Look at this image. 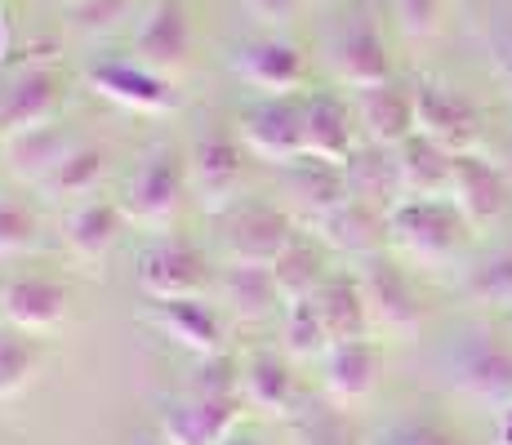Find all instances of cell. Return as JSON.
Here are the masks:
<instances>
[{
	"label": "cell",
	"mask_w": 512,
	"mask_h": 445,
	"mask_svg": "<svg viewBox=\"0 0 512 445\" xmlns=\"http://www.w3.org/2000/svg\"><path fill=\"white\" fill-rule=\"evenodd\" d=\"M187 192L205 214H223L241 196V143L228 134H205L187 152Z\"/></svg>",
	"instance_id": "6"
},
{
	"label": "cell",
	"mask_w": 512,
	"mask_h": 445,
	"mask_svg": "<svg viewBox=\"0 0 512 445\" xmlns=\"http://www.w3.org/2000/svg\"><path fill=\"white\" fill-rule=\"evenodd\" d=\"M281 348L290 361H326V352L334 348L326 321H321L317 303L303 299V303H285L281 312Z\"/></svg>",
	"instance_id": "32"
},
{
	"label": "cell",
	"mask_w": 512,
	"mask_h": 445,
	"mask_svg": "<svg viewBox=\"0 0 512 445\" xmlns=\"http://www.w3.org/2000/svg\"><path fill=\"white\" fill-rule=\"evenodd\" d=\"M241 147L268 165L303 161V103L294 98H263L259 107L241 116Z\"/></svg>",
	"instance_id": "8"
},
{
	"label": "cell",
	"mask_w": 512,
	"mask_h": 445,
	"mask_svg": "<svg viewBox=\"0 0 512 445\" xmlns=\"http://www.w3.org/2000/svg\"><path fill=\"white\" fill-rule=\"evenodd\" d=\"M223 445H259V441H254V437H241V432H236V437H228Z\"/></svg>",
	"instance_id": "45"
},
{
	"label": "cell",
	"mask_w": 512,
	"mask_h": 445,
	"mask_svg": "<svg viewBox=\"0 0 512 445\" xmlns=\"http://www.w3.org/2000/svg\"><path fill=\"white\" fill-rule=\"evenodd\" d=\"M343 178H348V192L366 205H379V210H392L401 201V183H397V156L388 147H357L352 161L343 165Z\"/></svg>",
	"instance_id": "30"
},
{
	"label": "cell",
	"mask_w": 512,
	"mask_h": 445,
	"mask_svg": "<svg viewBox=\"0 0 512 445\" xmlns=\"http://www.w3.org/2000/svg\"><path fill=\"white\" fill-rule=\"evenodd\" d=\"M330 63H334V76H339L343 85H352L357 94H361V89H374V85H388L392 81L388 45H383V36L374 32L370 23L348 27V32L334 41Z\"/></svg>",
	"instance_id": "23"
},
{
	"label": "cell",
	"mask_w": 512,
	"mask_h": 445,
	"mask_svg": "<svg viewBox=\"0 0 512 445\" xmlns=\"http://www.w3.org/2000/svg\"><path fill=\"white\" fill-rule=\"evenodd\" d=\"M72 147H76L72 134H67L58 121L54 125H41V130H27V134H9L5 138L9 174H14L18 183L45 187V178L67 161V152H72Z\"/></svg>",
	"instance_id": "26"
},
{
	"label": "cell",
	"mask_w": 512,
	"mask_h": 445,
	"mask_svg": "<svg viewBox=\"0 0 512 445\" xmlns=\"http://www.w3.org/2000/svg\"><path fill=\"white\" fill-rule=\"evenodd\" d=\"M379 388V348L370 339L334 343L326 352V392L334 405H361Z\"/></svg>",
	"instance_id": "25"
},
{
	"label": "cell",
	"mask_w": 512,
	"mask_h": 445,
	"mask_svg": "<svg viewBox=\"0 0 512 445\" xmlns=\"http://www.w3.org/2000/svg\"><path fill=\"white\" fill-rule=\"evenodd\" d=\"M299 445H357V432H352L348 414L330 410V405H308L290 419Z\"/></svg>",
	"instance_id": "35"
},
{
	"label": "cell",
	"mask_w": 512,
	"mask_h": 445,
	"mask_svg": "<svg viewBox=\"0 0 512 445\" xmlns=\"http://www.w3.org/2000/svg\"><path fill=\"white\" fill-rule=\"evenodd\" d=\"M241 428V401L219 397H174L161 405V441L165 445H223Z\"/></svg>",
	"instance_id": "10"
},
{
	"label": "cell",
	"mask_w": 512,
	"mask_h": 445,
	"mask_svg": "<svg viewBox=\"0 0 512 445\" xmlns=\"http://www.w3.org/2000/svg\"><path fill=\"white\" fill-rule=\"evenodd\" d=\"M67 5H85V0H67Z\"/></svg>",
	"instance_id": "48"
},
{
	"label": "cell",
	"mask_w": 512,
	"mask_h": 445,
	"mask_svg": "<svg viewBox=\"0 0 512 445\" xmlns=\"http://www.w3.org/2000/svg\"><path fill=\"white\" fill-rule=\"evenodd\" d=\"M495 72L508 81V89H512V27H504V36L495 41Z\"/></svg>",
	"instance_id": "42"
},
{
	"label": "cell",
	"mask_w": 512,
	"mask_h": 445,
	"mask_svg": "<svg viewBox=\"0 0 512 445\" xmlns=\"http://www.w3.org/2000/svg\"><path fill=\"white\" fill-rule=\"evenodd\" d=\"M36 370H41V352H36V343L27 339V334L18 330H0V401L18 397V392L32 388Z\"/></svg>",
	"instance_id": "34"
},
{
	"label": "cell",
	"mask_w": 512,
	"mask_h": 445,
	"mask_svg": "<svg viewBox=\"0 0 512 445\" xmlns=\"http://www.w3.org/2000/svg\"><path fill=\"white\" fill-rule=\"evenodd\" d=\"M219 308L236 316L241 325H263L285 312V299L277 290L272 267H241L228 263L219 272Z\"/></svg>",
	"instance_id": "21"
},
{
	"label": "cell",
	"mask_w": 512,
	"mask_h": 445,
	"mask_svg": "<svg viewBox=\"0 0 512 445\" xmlns=\"http://www.w3.org/2000/svg\"><path fill=\"white\" fill-rule=\"evenodd\" d=\"M139 290L152 303H174V299H201L210 290V263L183 241H156L139 254Z\"/></svg>",
	"instance_id": "5"
},
{
	"label": "cell",
	"mask_w": 512,
	"mask_h": 445,
	"mask_svg": "<svg viewBox=\"0 0 512 445\" xmlns=\"http://www.w3.org/2000/svg\"><path fill=\"white\" fill-rule=\"evenodd\" d=\"M397 5V18L406 27V36H432L446 14V0H392Z\"/></svg>",
	"instance_id": "39"
},
{
	"label": "cell",
	"mask_w": 512,
	"mask_h": 445,
	"mask_svg": "<svg viewBox=\"0 0 512 445\" xmlns=\"http://www.w3.org/2000/svg\"><path fill=\"white\" fill-rule=\"evenodd\" d=\"M250 5V14L259 18V23H290L294 9H299V0H245Z\"/></svg>",
	"instance_id": "41"
},
{
	"label": "cell",
	"mask_w": 512,
	"mask_h": 445,
	"mask_svg": "<svg viewBox=\"0 0 512 445\" xmlns=\"http://www.w3.org/2000/svg\"><path fill=\"white\" fill-rule=\"evenodd\" d=\"M152 330L161 339L179 343L183 352H192L196 361L201 356H219L228 352V321H223L219 303L205 299H174V303H152Z\"/></svg>",
	"instance_id": "13"
},
{
	"label": "cell",
	"mask_w": 512,
	"mask_h": 445,
	"mask_svg": "<svg viewBox=\"0 0 512 445\" xmlns=\"http://www.w3.org/2000/svg\"><path fill=\"white\" fill-rule=\"evenodd\" d=\"M312 303H317V312H321V321H326L334 343H352V339H366L370 334L366 294H361V285L348 281V276H330Z\"/></svg>",
	"instance_id": "31"
},
{
	"label": "cell",
	"mask_w": 512,
	"mask_h": 445,
	"mask_svg": "<svg viewBox=\"0 0 512 445\" xmlns=\"http://www.w3.org/2000/svg\"><path fill=\"white\" fill-rule=\"evenodd\" d=\"M143 445H165V441H143Z\"/></svg>",
	"instance_id": "49"
},
{
	"label": "cell",
	"mask_w": 512,
	"mask_h": 445,
	"mask_svg": "<svg viewBox=\"0 0 512 445\" xmlns=\"http://www.w3.org/2000/svg\"><path fill=\"white\" fill-rule=\"evenodd\" d=\"M397 183H401V201H441L450 196V178H455V156L441 152L428 138H410L397 152Z\"/></svg>",
	"instance_id": "24"
},
{
	"label": "cell",
	"mask_w": 512,
	"mask_h": 445,
	"mask_svg": "<svg viewBox=\"0 0 512 445\" xmlns=\"http://www.w3.org/2000/svg\"><path fill=\"white\" fill-rule=\"evenodd\" d=\"M495 445H512V405H504L495 419Z\"/></svg>",
	"instance_id": "43"
},
{
	"label": "cell",
	"mask_w": 512,
	"mask_h": 445,
	"mask_svg": "<svg viewBox=\"0 0 512 445\" xmlns=\"http://www.w3.org/2000/svg\"><path fill=\"white\" fill-rule=\"evenodd\" d=\"M294 245H299L294 219L285 210H268V205H245L223 236L228 263L241 267H277Z\"/></svg>",
	"instance_id": "9"
},
{
	"label": "cell",
	"mask_w": 512,
	"mask_h": 445,
	"mask_svg": "<svg viewBox=\"0 0 512 445\" xmlns=\"http://www.w3.org/2000/svg\"><path fill=\"white\" fill-rule=\"evenodd\" d=\"M0 321H5V281H0Z\"/></svg>",
	"instance_id": "46"
},
{
	"label": "cell",
	"mask_w": 512,
	"mask_h": 445,
	"mask_svg": "<svg viewBox=\"0 0 512 445\" xmlns=\"http://www.w3.org/2000/svg\"><path fill=\"white\" fill-rule=\"evenodd\" d=\"M361 294H366V312H370V330H388V334H415L423 325V303L410 285V276L392 263L370 259L357 276Z\"/></svg>",
	"instance_id": "12"
},
{
	"label": "cell",
	"mask_w": 512,
	"mask_h": 445,
	"mask_svg": "<svg viewBox=\"0 0 512 445\" xmlns=\"http://www.w3.org/2000/svg\"><path fill=\"white\" fill-rule=\"evenodd\" d=\"M41 245V219L18 201H0V259H23Z\"/></svg>",
	"instance_id": "37"
},
{
	"label": "cell",
	"mask_w": 512,
	"mask_h": 445,
	"mask_svg": "<svg viewBox=\"0 0 512 445\" xmlns=\"http://www.w3.org/2000/svg\"><path fill=\"white\" fill-rule=\"evenodd\" d=\"M187 392H196V397H219V401H241V361H232L228 352L201 356Z\"/></svg>",
	"instance_id": "36"
},
{
	"label": "cell",
	"mask_w": 512,
	"mask_h": 445,
	"mask_svg": "<svg viewBox=\"0 0 512 445\" xmlns=\"http://www.w3.org/2000/svg\"><path fill=\"white\" fill-rule=\"evenodd\" d=\"M450 205L468 219V227H490L512 210L508 178L477 152L455 156V178H450Z\"/></svg>",
	"instance_id": "16"
},
{
	"label": "cell",
	"mask_w": 512,
	"mask_h": 445,
	"mask_svg": "<svg viewBox=\"0 0 512 445\" xmlns=\"http://www.w3.org/2000/svg\"><path fill=\"white\" fill-rule=\"evenodd\" d=\"M134 58L161 76H179L192 58V18L183 0H152L134 27Z\"/></svg>",
	"instance_id": "7"
},
{
	"label": "cell",
	"mask_w": 512,
	"mask_h": 445,
	"mask_svg": "<svg viewBox=\"0 0 512 445\" xmlns=\"http://www.w3.org/2000/svg\"><path fill=\"white\" fill-rule=\"evenodd\" d=\"M232 72L259 94L290 98L308 76V63H303L299 45H290L285 36H254L232 49Z\"/></svg>",
	"instance_id": "11"
},
{
	"label": "cell",
	"mask_w": 512,
	"mask_h": 445,
	"mask_svg": "<svg viewBox=\"0 0 512 445\" xmlns=\"http://www.w3.org/2000/svg\"><path fill=\"white\" fill-rule=\"evenodd\" d=\"M187 156L174 147H152L147 161L134 170L130 187H125V219L143 223V227H170L179 219L183 201H187Z\"/></svg>",
	"instance_id": "2"
},
{
	"label": "cell",
	"mask_w": 512,
	"mask_h": 445,
	"mask_svg": "<svg viewBox=\"0 0 512 445\" xmlns=\"http://www.w3.org/2000/svg\"><path fill=\"white\" fill-rule=\"evenodd\" d=\"M290 201L294 214L317 227L326 214H334L343 201H352L348 178L339 165H321V161H299L290 165Z\"/></svg>",
	"instance_id": "29"
},
{
	"label": "cell",
	"mask_w": 512,
	"mask_h": 445,
	"mask_svg": "<svg viewBox=\"0 0 512 445\" xmlns=\"http://www.w3.org/2000/svg\"><path fill=\"white\" fill-rule=\"evenodd\" d=\"M357 152V134H352V112L334 94H317L303 103V161L321 165H348Z\"/></svg>",
	"instance_id": "20"
},
{
	"label": "cell",
	"mask_w": 512,
	"mask_h": 445,
	"mask_svg": "<svg viewBox=\"0 0 512 445\" xmlns=\"http://www.w3.org/2000/svg\"><path fill=\"white\" fill-rule=\"evenodd\" d=\"M0 152H5V134H0Z\"/></svg>",
	"instance_id": "47"
},
{
	"label": "cell",
	"mask_w": 512,
	"mask_h": 445,
	"mask_svg": "<svg viewBox=\"0 0 512 445\" xmlns=\"http://www.w3.org/2000/svg\"><path fill=\"white\" fill-rule=\"evenodd\" d=\"M317 236L339 254H352V259H374L388 241V210L379 205H366V201H343L334 214L317 223Z\"/></svg>",
	"instance_id": "22"
},
{
	"label": "cell",
	"mask_w": 512,
	"mask_h": 445,
	"mask_svg": "<svg viewBox=\"0 0 512 445\" xmlns=\"http://www.w3.org/2000/svg\"><path fill=\"white\" fill-rule=\"evenodd\" d=\"M107 174H112V156H107V147L76 143L72 152H67V161L45 178L41 192L49 196V201H67L76 210V205H85V201H98Z\"/></svg>",
	"instance_id": "28"
},
{
	"label": "cell",
	"mask_w": 512,
	"mask_h": 445,
	"mask_svg": "<svg viewBox=\"0 0 512 445\" xmlns=\"http://www.w3.org/2000/svg\"><path fill=\"white\" fill-rule=\"evenodd\" d=\"M9 54V18H5V9H0V58Z\"/></svg>",
	"instance_id": "44"
},
{
	"label": "cell",
	"mask_w": 512,
	"mask_h": 445,
	"mask_svg": "<svg viewBox=\"0 0 512 445\" xmlns=\"http://www.w3.org/2000/svg\"><path fill=\"white\" fill-rule=\"evenodd\" d=\"M272 276H277V290L285 303H303V299H317V290L330 281L326 272V259H321L312 245H294L285 259L272 267Z\"/></svg>",
	"instance_id": "33"
},
{
	"label": "cell",
	"mask_w": 512,
	"mask_h": 445,
	"mask_svg": "<svg viewBox=\"0 0 512 445\" xmlns=\"http://www.w3.org/2000/svg\"><path fill=\"white\" fill-rule=\"evenodd\" d=\"M388 241L419 263H446L464 250L468 219L450 205V196H441V201H397L388 210Z\"/></svg>",
	"instance_id": "1"
},
{
	"label": "cell",
	"mask_w": 512,
	"mask_h": 445,
	"mask_svg": "<svg viewBox=\"0 0 512 445\" xmlns=\"http://www.w3.org/2000/svg\"><path fill=\"white\" fill-rule=\"evenodd\" d=\"M357 125L370 138V147L397 152L401 143L415 138V89L388 81L357 94Z\"/></svg>",
	"instance_id": "19"
},
{
	"label": "cell",
	"mask_w": 512,
	"mask_h": 445,
	"mask_svg": "<svg viewBox=\"0 0 512 445\" xmlns=\"http://www.w3.org/2000/svg\"><path fill=\"white\" fill-rule=\"evenodd\" d=\"M121 232H125V210L112 201H85L67 214V250H72L76 263L98 267L116 250Z\"/></svg>",
	"instance_id": "27"
},
{
	"label": "cell",
	"mask_w": 512,
	"mask_h": 445,
	"mask_svg": "<svg viewBox=\"0 0 512 445\" xmlns=\"http://www.w3.org/2000/svg\"><path fill=\"white\" fill-rule=\"evenodd\" d=\"M63 107V76L54 67H23L0 94V134H27L58 121Z\"/></svg>",
	"instance_id": "14"
},
{
	"label": "cell",
	"mask_w": 512,
	"mask_h": 445,
	"mask_svg": "<svg viewBox=\"0 0 512 445\" xmlns=\"http://www.w3.org/2000/svg\"><path fill=\"white\" fill-rule=\"evenodd\" d=\"M125 14H130V0H85V5H72V27L81 36H107L112 27H121Z\"/></svg>",
	"instance_id": "38"
},
{
	"label": "cell",
	"mask_w": 512,
	"mask_h": 445,
	"mask_svg": "<svg viewBox=\"0 0 512 445\" xmlns=\"http://www.w3.org/2000/svg\"><path fill=\"white\" fill-rule=\"evenodd\" d=\"M415 134L437 143L441 152L464 156L481 138V116H477V107H472L464 94H455L450 85L423 81V85H415Z\"/></svg>",
	"instance_id": "4"
},
{
	"label": "cell",
	"mask_w": 512,
	"mask_h": 445,
	"mask_svg": "<svg viewBox=\"0 0 512 445\" xmlns=\"http://www.w3.org/2000/svg\"><path fill=\"white\" fill-rule=\"evenodd\" d=\"M85 85L98 98L125 107V112H139V116H170L183 107V94L174 89L170 76L143 67L139 58H103V63H90L85 67Z\"/></svg>",
	"instance_id": "3"
},
{
	"label": "cell",
	"mask_w": 512,
	"mask_h": 445,
	"mask_svg": "<svg viewBox=\"0 0 512 445\" xmlns=\"http://www.w3.org/2000/svg\"><path fill=\"white\" fill-rule=\"evenodd\" d=\"M383 445H459V441L441 428H428V423H406V428H397Z\"/></svg>",
	"instance_id": "40"
},
{
	"label": "cell",
	"mask_w": 512,
	"mask_h": 445,
	"mask_svg": "<svg viewBox=\"0 0 512 445\" xmlns=\"http://www.w3.org/2000/svg\"><path fill=\"white\" fill-rule=\"evenodd\" d=\"M450 383L464 397L504 410L512 405V348L495 339H468L450 361Z\"/></svg>",
	"instance_id": "15"
},
{
	"label": "cell",
	"mask_w": 512,
	"mask_h": 445,
	"mask_svg": "<svg viewBox=\"0 0 512 445\" xmlns=\"http://www.w3.org/2000/svg\"><path fill=\"white\" fill-rule=\"evenodd\" d=\"M241 405L263 419H285L299 414V383L290 374V361L277 352H250L241 361Z\"/></svg>",
	"instance_id": "18"
},
{
	"label": "cell",
	"mask_w": 512,
	"mask_h": 445,
	"mask_svg": "<svg viewBox=\"0 0 512 445\" xmlns=\"http://www.w3.org/2000/svg\"><path fill=\"white\" fill-rule=\"evenodd\" d=\"M72 312V294L49 276H9L5 281V325L27 339L54 334Z\"/></svg>",
	"instance_id": "17"
}]
</instances>
